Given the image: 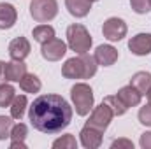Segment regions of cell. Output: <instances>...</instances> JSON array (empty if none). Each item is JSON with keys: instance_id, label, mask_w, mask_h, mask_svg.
Wrapping results in <instances>:
<instances>
[{"instance_id": "1", "label": "cell", "mask_w": 151, "mask_h": 149, "mask_svg": "<svg viewBox=\"0 0 151 149\" xmlns=\"http://www.w3.org/2000/svg\"><path fill=\"white\" fill-rule=\"evenodd\" d=\"M32 126L42 133H60L72 121V107L60 95H40L28 107Z\"/></svg>"}, {"instance_id": "2", "label": "cell", "mask_w": 151, "mask_h": 149, "mask_svg": "<svg viewBox=\"0 0 151 149\" xmlns=\"http://www.w3.org/2000/svg\"><path fill=\"white\" fill-rule=\"evenodd\" d=\"M97 67L99 63L95 56L84 53L74 58H69L62 67V75L65 79H90L97 74Z\"/></svg>"}, {"instance_id": "3", "label": "cell", "mask_w": 151, "mask_h": 149, "mask_svg": "<svg viewBox=\"0 0 151 149\" xmlns=\"http://www.w3.org/2000/svg\"><path fill=\"white\" fill-rule=\"evenodd\" d=\"M70 98L74 104V109L79 116H86L93 109L95 98H93V90L86 82H77L70 90Z\"/></svg>"}, {"instance_id": "4", "label": "cell", "mask_w": 151, "mask_h": 149, "mask_svg": "<svg viewBox=\"0 0 151 149\" xmlns=\"http://www.w3.org/2000/svg\"><path fill=\"white\" fill-rule=\"evenodd\" d=\"M67 44L77 54H84L90 51L93 40H91L90 32L86 30V27H83L81 23H74L67 28Z\"/></svg>"}, {"instance_id": "5", "label": "cell", "mask_w": 151, "mask_h": 149, "mask_svg": "<svg viewBox=\"0 0 151 149\" xmlns=\"http://www.w3.org/2000/svg\"><path fill=\"white\" fill-rule=\"evenodd\" d=\"M58 14L56 0H32L30 2V16L37 23H47L55 19Z\"/></svg>"}, {"instance_id": "6", "label": "cell", "mask_w": 151, "mask_h": 149, "mask_svg": "<svg viewBox=\"0 0 151 149\" xmlns=\"http://www.w3.org/2000/svg\"><path fill=\"white\" fill-rule=\"evenodd\" d=\"M113 117H114V114H113V111L109 109V105L102 102L100 105H97V107L91 109L90 119L86 121V126H91V128L100 130V132L104 133V132L107 130V126L111 125Z\"/></svg>"}, {"instance_id": "7", "label": "cell", "mask_w": 151, "mask_h": 149, "mask_svg": "<svg viewBox=\"0 0 151 149\" xmlns=\"http://www.w3.org/2000/svg\"><path fill=\"white\" fill-rule=\"evenodd\" d=\"M67 53V44L62 40V39L53 37L47 42H42V47H40V54L44 60L47 62H58L65 56Z\"/></svg>"}, {"instance_id": "8", "label": "cell", "mask_w": 151, "mask_h": 149, "mask_svg": "<svg viewBox=\"0 0 151 149\" xmlns=\"http://www.w3.org/2000/svg\"><path fill=\"white\" fill-rule=\"evenodd\" d=\"M102 34L107 40L118 42L127 35V23L121 18H109L102 25Z\"/></svg>"}, {"instance_id": "9", "label": "cell", "mask_w": 151, "mask_h": 149, "mask_svg": "<svg viewBox=\"0 0 151 149\" xmlns=\"http://www.w3.org/2000/svg\"><path fill=\"white\" fill-rule=\"evenodd\" d=\"M95 60H97V63L99 65H102V67H111L116 63V60H118V49L111 46V44H102V46H99L97 49H95Z\"/></svg>"}, {"instance_id": "10", "label": "cell", "mask_w": 151, "mask_h": 149, "mask_svg": "<svg viewBox=\"0 0 151 149\" xmlns=\"http://www.w3.org/2000/svg\"><path fill=\"white\" fill-rule=\"evenodd\" d=\"M128 49L137 56H146L151 53V34H137L128 40Z\"/></svg>"}, {"instance_id": "11", "label": "cell", "mask_w": 151, "mask_h": 149, "mask_svg": "<svg viewBox=\"0 0 151 149\" xmlns=\"http://www.w3.org/2000/svg\"><path fill=\"white\" fill-rule=\"evenodd\" d=\"M79 139H81L83 148L97 149V148H100V144H102V132L84 125V128L79 132Z\"/></svg>"}, {"instance_id": "12", "label": "cell", "mask_w": 151, "mask_h": 149, "mask_svg": "<svg viewBox=\"0 0 151 149\" xmlns=\"http://www.w3.org/2000/svg\"><path fill=\"white\" fill-rule=\"evenodd\" d=\"M30 42L25 37H16L9 44V54L12 60H25L30 54Z\"/></svg>"}, {"instance_id": "13", "label": "cell", "mask_w": 151, "mask_h": 149, "mask_svg": "<svg viewBox=\"0 0 151 149\" xmlns=\"http://www.w3.org/2000/svg\"><path fill=\"white\" fill-rule=\"evenodd\" d=\"M18 19V11L12 4H0V30H9Z\"/></svg>"}, {"instance_id": "14", "label": "cell", "mask_w": 151, "mask_h": 149, "mask_svg": "<svg viewBox=\"0 0 151 149\" xmlns=\"http://www.w3.org/2000/svg\"><path fill=\"white\" fill-rule=\"evenodd\" d=\"M27 74V65L23 60H12L5 63V77L11 82H19V79Z\"/></svg>"}, {"instance_id": "15", "label": "cell", "mask_w": 151, "mask_h": 149, "mask_svg": "<svg viewBox=\"0 0 151 149\" xmlns=\"http://www.w3.org/2000/svg\"><path fill=\"white\" fill-rule=\"evenodd\" d=\"M116 95H118V98H119L127 107H135V105H139V104H141V98H142V95H141L132 84L123 86Z\"/></svg>"}, {"instance_id": "16", "label": "cell", "mask_w": 151, "mask_h": 149, "mask_svg": "<svg viewBox=\"0 0 151 149\" xmlns=\"http://www.w3.org/2000/svg\"><path fill=\"white\" fill-rule=\"evenodd\" d=\"M65 7L74 18H84L91 11V2L90 0H65Z\"/></svg>"}, {"instance_id": "17", "label": "cell", "mask_w": 151, "mask_h": 149, "mask_svg": "<svg viewBox=\"0 0 151 149\" xmlns=\"http://www.w3.org/2000/svg\"><path fill=\"white\" fill-rule=\"evenodd\" d=\"M130 84L141 95H146L151 88V72H135L130 79Z\"/></svg>"}, {"instance_id": "18", "label": "cell", "mask_w": 151, "mask_h": 149, "mask_svg": "<svg viewBox=\"0 0 151 149\" xmlns=\"http://www.w3.org/2000/svg\"><path fill=\"white\" fill-rule=\"evenodd\" d=\"M19 88L25 91V93H39L40 88H42V82L35 74H27L19 79Z\"/></svg>"}, {"instance_id": "19", "label": "cell", "mask_w": 151, "mask_h": 149, "mask_svg": "<svg viewBox=\"0 0 151 149\" xmlns=\"http://www.w3.org/2000/svg\"><path fill=\"white\" fill-rule=\"evenodd\" d=\"M32 37H34V40H37L40 44L47 42V40H51L55 37V28L51 25H39L32 30Z\"/></svg>"}, {"instance_id": "20", "label": "cell", "mask_w": 151, "mask_h": 149, "mask_svg": "<svg viewBox=\"0 0 151 149\" xmlns=\"http://www.w3.org/2000/svg\"><path fill=\"white\" fill-rule=\"evenodd\" d=\"M27 105H28L27 97L25 95H16L12 104H11V116H12V119H21L23 114H25Z\"/></svg>"}, {"instance_id": "21", "label": "cell", "mask_w": 151, "mask_h": 149, "mask_svg": "<svg viewBox=\"0 0 151 149\" xmlns=\"http://www.w3.org/2000/svg\"><path fill=\"white\" fill-rule=\"evenodd\" d=\"M14 97H16L14 86H11V84H7V82L0 84V107H4V109H5V107H11Z\"/></svg>"}, {"instance_id": "22", "label": "cell", "mask_w": 151, "mask_h": 149, "mask_svg": "<svg viewBox=\"0 0 151 149\" xmlns=\"http://www.w3.org/2000/svg\"><path fill=\"white\" fill-rule=\"evenodd\" d=\"M102 102L109 105V109L113 111L114 116H123L125 112L128 111V107H127V105H125L119 98H118V95H109V97H106Z\"/></svg>"}, {"instance_id": "23", "label": "cell", "mask_w": 151, "mask_h": 149, "mask_svg": "<svg viewBox=\"0 0 151 149\" xmlns=\"http://www.w3.org/2000/svg\"><path fill=\"white\" fill-rule=\"evenodd\" d=\"M27 135H28L27 125H25V123H18V125H14L12 130H11V142H25Z\"/></svg>"}, {"instance_id": "24", "label": "cell", "mask_w": 151, "mask_h": 149, "mask_svg": "<svg viewBox=\"0 0 151 149\" xmlns=\"http://www.w3.org/2000/svg\"><path fill=\"white\" fill-rule=\"evenodd\" d=\"M53 148L55 149H76L77 148V142H76V137L67 133V135H62L60 139H56L53 142Z\"/></svg>"}, {"instance_id": "25", "label": "cell", "mask_w": 151, "mask_h": 149, "mask_svg": "<svg viewBox=\"0 0 151 149\" xmlns=\"http://www.w3.org/2000/svg\"><path fill=\"white\" fill-rule=\"evenodd\" d=\"M14 123H12V116H0V140H5L7 137H11V130H12Z\"/></svg>"}, {"instance_id": "26", "label": "cell", "mask_w": 151, "mask_h": 149, "mask_svg": "<svg viewBox=\"0 0 151 149\" xmlns=\"http://www.w3.org/2000/svg\"><path fill=\"white\" fill-rule=\"evenodd\" d=\"M130 7L137 14H146L151 11V2L150 0H130Z\"/></svg>"}, {"instance_id": "27", "label": "cell", "mask_w": 151, "mask_h": 149, "mask_svg": "<svg viewBox=\"0 0 151 149\" xmlns=\"http://www.w3.org/2000/svg\"><path fill=\"white\" fill-rule=\"evenodd\" d=\"M139 121L144 125V126H151V105H144V107H141V111H139Z\"/></svg>"}, {"instance_id": "28", "label": "cell", "mask_w": 151, "mask_h": 149, "mask_svg": "<svg viewBox=\"0 0 151 149\" xmlns=\"http://www.w3.org/2000/svg\"><path fill=\"white\" fill-rule=\"evenodd\" d=\"M111 148L116 149V148H125V149H134V142L128 140V139H118L111 144Z\"/></svg>"}, {"instance_id": "29", "label": "cell", "mask_w": 151, "mask_h": 149, "mask_svg": "<svg viewBox=\"0 0 151 149\" xmlns=\"http://www.w3.org/2000/svg\"><path fill=\"white\" fill-rule=\"evenodd\" d=\"M141 148L151 149V132H146V133L141 135Z\"/></svg>"}, {"instance_id": "30", "label": "cell", "mask_w": 151, "mask_h": 149, "mask_svg": "<svg viewBox=\"0 0 151 149\" xmlns=\"http://www.w3.org/2000/svg\"><path fill=\"white\" fill-rule=\"evenodd\" d=\"M7 81L5 77V62H0V84H4Z\"/></svg>"}, {"instance_id": "31", "label": "cell", "mask_w": 151, "mask_h": 149, "mask_svg": "<svg viewBox=\"0 0 151 149\" xmlns=\"http://www.w3.org/2000/svg\"><path fill=\"white\" fill-rule=\"evenodd\" d=\"M11 149H27L25 142H11Z\"/></svg>"}, {"instance_id": "32", "label": "cell", "mask_w": 151, "mask_h": 149, "mask_svg": "<svg viewBox=\"0 0 151 149\" xmlns=\"http://www.w3.org/2000/svg\"><path fill=\"white\" fill-rule=\"evenodd\" d=\"M146 95H148V104H150V105H151V88H150V91H148Z\"/></svg>"}, {"instance_id": "33", "label": "cell", "mask_w": 151, "mask_h": 149, "mask_svg": "<svg viewBox=\"0 0 151 149\" xmlns=\"http://www.w3.org/2000/svg\"><path fill=\"white\" fill-rule=\"evenodd\" d=\"M90 2H99V0H90Z\"/></svg>"}, {"instance_id": "34", "label": "cell", "mask_w": 151, "mask_h": 149, "mask_svg": "<svg viewBox=\"0 0 151 149\" xmlns=\"http://www.w3.org/2000/svg\"><path fill=\"white\" fill-rule=\"evenodd\" d=\"M150 2H151V0H150Z\"/></svg>"}]
</instances>
